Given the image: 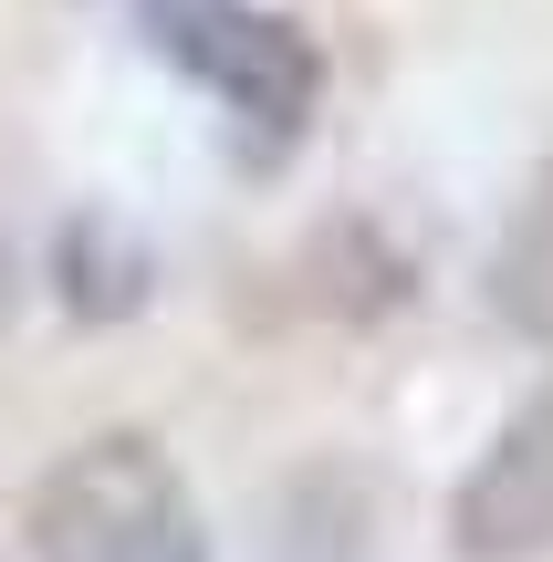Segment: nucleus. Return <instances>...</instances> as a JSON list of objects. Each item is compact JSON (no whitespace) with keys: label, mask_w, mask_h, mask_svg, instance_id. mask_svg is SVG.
<instances>
[{"label":"nucleus","mask_w":553,"mask_h":562,"mask_svg":"<svg viewBox=\"0 0 553 562\" xmlns=\"http://www.w3.org/2000/svg\"><path fill=\"white\" fill-rule=\"evenodd\" d=\"M491 313L512 323L522 344H553V157L522 178L512 220H501V250H491Z\"/></svg>","instance_id":"20e7f679"},{"label":"nucleus","mask_w":553,"mask_h":562,"mask_svg":"<svg viewBox=\"0 0 553 562\" xmlns=\"http://www.w3.org/2000/svg\"><path fill=\"white\" fill-rule=\"evenodd\" d=\"M63 302L84 323H125L146 302V250L125 240L115 220H74L63 229Z\"/></svg>","instance_id":"39448f33"},{"label":"nucleus","mask_w":553,"mask_h":562,"mask_svg":"<svg viewBox=\"0 0 553 562\" xmlns=\"http://www.w3.org/2000/svg\"><path fill=\"white\" fill-rule=\"evenodd\" d=\"M146 42H157L188 83H209L262 157H283V146L303 136L313 94H324L313 32L283 21V11H251V0H146Z\"/></svg>","instance_id":"f257e3e1"},{"label":"nucleus","mask_w":553,"mask_h":562,"mask_svg":"<svg viewBox=\"0 0 553 562\" xmlns=\"http://www.w3.org/2000/svg\"><path fill=\"white\" fill-rule=\"evenodd\" d=\"M450 552L460 562H543L553 552V385L501 417L480 469L450 501Z\"/></svg>","instance_id":"7ed1b4c3"},{"label":"nucleus","mask_w":553,"mask_h":562,"mask_svg":"<svg viewBox=\"0 0 553 562\" xmlns=\"http://www.w3.org/2000/svg\"><path fill=\"white\" fill-rule=\"evenodd\" d=\"M178 469L146 438H95L84 459H63L32 490V552L42 562H115L125 542H146L157 521H178Z\"/></svg>","instance_id":"f03ea898"},{"label":"nucleus","mask_w":553,"mask_h":562,"mask_svg":"<svg viewBox=\"0 0 553 562\" xmlns=\"http://www.w3.org/2000/svg\"><path fill=\"white\" fill-rule=\"evenodd\" d=\"M0 313H11V250H0Z\"/></svg>","instance_id":"0eeeda50"},{"label":"nucleus","mask_w":553,"mask_h":562,"mask_svg":"<svg viewBox=\"0 0 553 562\" xmlns=\"http://www.w3.org/2000/svg\"><path fill=\"white\" fill-rule=\"evenodd\" d=\"M115 562H209V542H199V521H188V510H178V521H157V531H146V542H125Z\"/></svg>","instance_id":"423d86ee"}]
</instances>
